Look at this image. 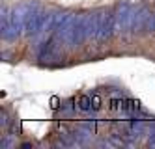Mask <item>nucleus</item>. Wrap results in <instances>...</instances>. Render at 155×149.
Instances as JSON below:
<instances>
[{
  "label": "nucleus",
  "mask_w": 155,
  "mask_h": 149,
  "mask_svg": "<svg viewBox=\"0 0 155 149\" xmlns=\"http://www.w3.org/2000/svg\"><path fill=\"white\" fill-rule=\"evenodd\" d=\"M90 105H92V99H88V97H80V108L86 110Z\"/></svg>",
  "instance_id": "1"
},
{
  "label": "nucleus",
  "mask_w": 155,
  "mask_h": 149,
  "mask_svg": "<svg viewBox=\"0 0 155 149\" xmlns=\"http://www.w3.org/2000/svg\"><path fill=\"white\" fill-rule=\"evenodd\" d=\"M92 106H94V108H99L101 106V99L99 97H92Z\"/></svg>",
  "instance_id": "2"
}]
</instances>
